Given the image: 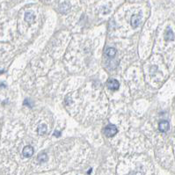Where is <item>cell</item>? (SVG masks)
Wrapping results in <instances>:
<instances>
[{
    "label": "cell",
    "instance_id": "4fadbf2b",
    "mask_svg": "<svg viewBox=\"0 0 175 175\" xmlns=\"http://www.w3.org/2000/svg\"><path fill=\"white\" fill-rule=\"evenodd\" d=\"M92 168H91V169H89V171H88V172H87V173H88V174H89V173H91V172H92Z\"/></svg>",
    "mask_w": 175,
    "mask_h": 175
},
{
    "label": "cell",
    "instance_id": "ba28073f",
    "mask_svg": "<svg viewBox=\"0 0 175 175\" xmlns=\"http://www.w3.org/2000/svg\"><path fill=\"white\" fill-rule=\"evenodd\" d=\"M37 160L41 163H45L48 161V155L45 152H42L38 155L37 157Z\"/></svg>",
    "mask_w": 175,
    "mask_h": 175
},
{
    "label": "cell",
    "instance_id": "5bb4252c",
    "mask_svg": "<svg viewBox=\"0 0 175 175\" xmlns=\"http://www.w3.org/2000/svg\"><path fill=\"white\" fill-rule=\"evenodd\" d=\"M3 87H5V85H4V83H1V88H3Z\"/></svg>",
    "mask_w": 175,
    "mask_h": 175
},
{
    "label": "cell",
    "instance_id": "52a82bcc",
    "mask_svg": "<svg viewBox=\"0 0 175 175\" xmlns=\"http://www.w3.org/2000/svg\"><path fill=\"white\" fill-rule=\"evenodd\" d=\"M47 129H48V128H47V125H46V124H41V125H39L38 128H37V132H38V134H39L40 135H42L46 134Z\"/></svg>",
    "mask_w": 175,
    "mask_h": 175
},
{
    "label": "cell",
    "instance_id": "5b68a950",
    "mask_svg": "<svg viewBox=\"0 0 175 175\" xmlns=\"http://www.w3.org/2000/svg\"><path fill=\"white\" fill-rule=\"evenodd\" d=\"M158 128H159V130L161 132H166L169 130V128H170V124L167 121H162L159 122L158 124Z\"/></svg>",
    "mask_w": 175,
    "mask_h": 175
},
{
    "label": "cell",
    "instance_id": "277c9868",
    "mask_svg": "<svg viewBox=\"0 0 175 175\" xmlns=\"http://www.w3.org/2000/svg\"><path fill=\"white\" fill-rule=\"evenodd\" d=\"M141 21V15L140 14H136V15H133L131 18V26L133 28H136Z\"/></svg>",
    "mask_w": 175,
    "mask_h": 175
},
{
    "label": "cell",
    "instance_id": "7c38bea8",
    "mask_svg": "<svg viewBox=\"0 0 175 175\" xmlns=\"http://www.w3.org/2000/svg\"><path fill=\"white\" fill-rule=\"evenodd\" d=\"M54 135H55V136H56V137H59V136L61 135V132H60V131H58V130H56V131L54 132Z\"/></svg>",
    "mask_w": 175,
    "mask_h": 175
},
{
    "label": "cell",
    "instance_id": "8992f818",
    "mask_svg": "<svg viewBox=\"0 0 175 175\" xmlns=\"http://www.w3.org/2000/svg\"><path fill=\"white\" fill-rule=\"evenodd\" d=\"M35 19V14L32 12L26 13V14H25V20L27 22H28L29 24H32L34 22Z\"/></svg>",
    "mask_w": 175,
    "mask_h": 175
},
{
    "label": "cell",
    "instance_id": "3957f363",
    "mask_svg": "<svg viewBox=\"0 0 175 175\" xmlns=\"http://www.w3.org/2000/svg\"><path fill=\"white\" fill-rule=\"evenodd\" d=\"M34 152H35L34 148L32 146H30V145L26 146L23 149V150H22V154H23V156L25 157H32L34 155Z\"/></svg>",
    "mask_w": 175,
    "mask_h": 175
},
{
    "label": "cell",
    "instance_id": "30bf717a",
    "mask_svg": "<svg viewBox=\"0 0 175 175\" xmlns=\"http://www.w3.org/2000/svg\"><path fill=\"white\" fill-rule=\"evenodd\" d=\"M174 39V35L171 28H168L165 34V40L166 41H172Z\"/></svg>",
    "mask_w": 175,
    "mask_h": 175
},
{
    "label": "cell",
    "instance_id": "7a4b0ae2",
    "mask_svg": "<svg viewBox=\"0 0 175 175\" xmlns=\"http://www.w3.org/2000/svg\"><path fill=\"white\" fill-rule=\"evenodd\" d=\"M107 86L109 90L112 91H116L120 87V84L116 79H109L107 83Z\"/></svg>",
    "mask_w": 175,
    "mask_h": 175
},
{
    "label": "cell",
    "instance_id": "8fae6325",
    "mask_svg": "<svg viewBox=\"0 0 175 175\" xmlns=\"http://www.w3.org/2000/svg\"><path fill=\"white\" fill-rule=\"evenodd\" d=\"M24 105H28L29 107H33V103L31 102V100H30L29 99H25V101H24Z\"/></svg>",
    "mask_w": 175,
    "mask_h": 175
},
{
    "label": "cell",
    "instance_id": "9c48e42d",
    "mask_svg": "<svg viewBox=\"0 0 175 175\" xmlns=\"http://www.w3.org/2000/svg\"><path fill=\"white\" fill-rule=\"evenodd\" d=\"M106 55L109 57H114L116 55V49L114 48H108L106 50Z\"/></svg>",
    "mask_w": 175,
    "mask_h": 175
},
{
    "label": "cell",
    "instance_id": "6da1fadb",
    "mask_svg": "<svg viewBox=\"0 0 175 175\" xmlns=\"http://www.w3.org/2000/svg\"><path fill=\"white\" fill-rule=\"evenodd\" d=\"M117 132H118V129H117L116 126L114 124H108L104 129V134L107 137H112V136L115 135L117 134Z\"/></svg>",
    "mask_w": 175,
    "mask_h": 175
}]
</instances>
